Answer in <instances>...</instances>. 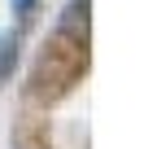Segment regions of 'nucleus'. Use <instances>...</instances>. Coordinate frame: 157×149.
I'll use <instances>...</instances> for the list:
<instances>
[{
	"mask_svg": "<svg viewBox=\"0 0 157 149\" xmlns=\"http://www.w3.org/2000/svg\"><path fill=\"white\" fill-rule=\"evenodd\" d=\"M87 9H92V0H70L66 13H61V22H57V31L83 40V35H87Z\"/></svg>",
	"mask_w": 157,
	"mask_h": 149,
	"instance_id": "nucleus-1",
	"label": "nucleus"
},
{
	"mask_svg": "<svg viewBox=\"0 0 157 149\" xmlns=\"http://www.w3.org/2000/svg\"><path fill=\"white\" fill-rule=\"evenodd\" d=\"M13 62H17V35H0V83L13 74Z\"/></svg>",
	"mask_w": 157,
	"mask_h": 149,
	"instance_id": "nucleus-2",
	"label": "nucleus"
},
{
	"mask_svg": "<svg viewBox=\"0 0 157 149\" xmlns=\"http://www.w3.org/2000/svg\"><path fill=\"white\" fill-rule=\"evenodd\" d=\"M9 5H13V13H31V5H35V0H9Z\"/></svg>",
	"mask_w": 157,
	"mask_h": 149,
	"instance_id": "nucleus-3",
	"label": "nucleus"
}]
</instances>
